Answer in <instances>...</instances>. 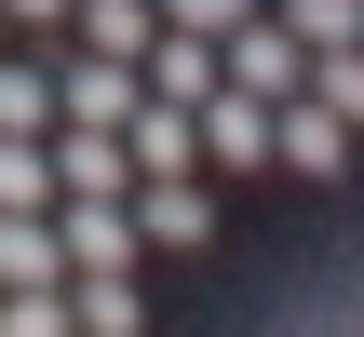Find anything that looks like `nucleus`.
Masks as SVG:
<instances>
[{"label": "nucleus", "instance_id": "f257e3e1", "mask_svg": "<svg viewBox=\"0 0 364 337\" xmlns=\"http://www.w3.org/2000/svg\"><path fill=\"white\" fill-rule=\"evenodd\" d=\"M135 108H149V81H135L122 54H68V41H54V122H81V135H122Z\"/></svg>", "mask_w": 364, "mask_h": 337}, {"label": "nucleus", "instance_id": "f03ea898", "mask_svg": "<svg viewBox=\"0 0 364 337\" xmlns=\"http://www.w3.org/2000/svg\"><path fill=\"white\" fill-rule=\"evenodd\" d=\"M216 81H230V95H257V108H284V95L311 81V54H297V41H284L270 14H243V27L216 41Z\"/></svg>", "mask_w": 364, "mask_h": 337}, {"label": "nucleus", "instance_id": "7ed1b4c3", "mask_svg": "<svg viewBox=\"0 0 364 337\" xmlns=\"http://www.w3.org/2000/svg\"><path fill=\"white\" fill-rule=\"evenodd\" d=\"M122 216H135V243H216V176H135L122 189Z\"/></svg>", "mask_w": 364, "mask_h": 337}, {"label": "nucleus", "instance_id": "20e7f679", "mask_svg": "<svg viewBox=\"0 0 364 337\" xmlns=\"http://www.w3.org/2000/svg\"><path fill=\"white\" fill-rule=\"evenodd\" d=\"M189 149H203V176H257V162H270V108L216 81V95L189 108Z\"/></svg>", "mask_w": 364, "mask_h": 337}, {"label": "nucleus", "instance_id": "39448f33", "mask_svg": "<svg viewBox=\"0 0 364 337\" xmlns=\"http://www.w3.org/2000/svg\"><path fill=\"white\" fill-rule=\"evenodd\" d=\"M41 176H54V203H122V189H135L122 135H81V122H54V135H41Z\"/></svg>", "mask_w": 364, "mask_h": 337}, {"label": "nucleus", "instance_id": "423d86ee", "mask_svg": "<svg viewBox=\"0 0 364 337\" xmlns=\"http://www.w3.org/2000/svg\"><path fill=\"white\" fill-rule=\"evenodd\" d=\"M270 162H284V176H351V122L311 108V95H284V108H270Z\"/></svg>", "mask_w": 364, "mask_h": 337}, {"label": "nucleus", "instance_id": "0eeeda50", "mask_svg": "<svg viewBox=\"0 0 364 337\" xmlns=\"http://www.w3.org/2000/svg\"><path fill=\"white\" fill-rule=\"evenodd\" d=\"M135 81H149L162 108H203V95H216V41H189V27H149V54H135Z\"/></svg>", "mask_w": 364, "mask_h": 337}, {"label": "nucleus", "instance_id": "6e6552de", "mask_svg": "<svg viewBox=\"0 0 364 337\" xmlns=\"http://www.w3.org/2000/svg\"><path fill=\"white\" fill-rule=\"evenodd\" d=\"M54 257L68 270H135V216L122 203H54Z\"/></svg>", "mask_w": 364, "mask_h": 337}, {"label": "nucleus", "instance_id": "1a4fd4ad", "mask_svg": "<svg viewBox=\"0 0 364 337\" xmlns=\"http://www.w3.org/2000/svg\"><path fill=\"white\" fill-rule=\"evenodd\" d=\"M14 284H68V257H54V203H0V297Z\"/></svg>", "mask_w": 364, "mask_h": 337}, {"label": "nucleus", "instance_id": "9d476101", "mask_svg": "<svg viewBox=\"0 0 364 337\" xmlns=\"http://www.w3.org/2000/svg\"><path fill=\"white\" fill-rule=\"evenodd\" d=\"M68 324H81V337H149L135 270H68Z\"/></svg>", "mask_w": 364, "mask_h": 337}, {"label": "nucleus", "instance_id": "9b49d317", "mask_svg": "<svg viewBox=\"0 0 364 337\" xmlns=\"http://www.w3.org/2000/svg\"><path fill=\"white\" fill-rule=\"evenodd\" d=\"M122 162H135V176H203V149H189V108H162V95H149V108L122 122Z\"/></svg>", "mask_w": 364, "mask_h": 337}, {"label": "nucleus", "instance_id": "f8f14e48", "mask_svg": "<svg viewBox=\"0 0 364 337\" xmlns=\"http://www.w3.org/2000/svg\"><path fill=\"white\" fill-rule=\"evenodd\" d=\"M149 27H162L149 0H68V54H122V68H135V54H149Z\"/></svg>", "mask_w": 364, "mask_h": 337}, {"label": "nucleus", "instance_id": "ddd939ff", "mask_svg": "<svg viewBox=\"0 0 364 337\" xmlns=\"http://www.w3.org/2000/svg\"><path fill=\"white\" fill-rule=\"evenodd\" d=\"M0 135H54V41L0 54Z\"/></svg>", "mask_w": 364, "mask_h": 337}, {"label": "nucleus", "instance_id": "4468645a", "mask_svg": "<svg viewBox=\"0 0 364 337\" xmlns=\"http://www.w3.org/2000/svg\"><path fill=\"white\" fill-rule=\"evenodd\" d=\"M270 27H284L297 54H351V41H364V0H284Z\"/></svg>", "mask_w": 364, "mask_h": 337}, {"label": "nucleus", "instance_id": "2eb2a0df", "mask_svg": "<svg viewBox=\"0 0 364 337\" xmlns=\"http://www.w3.org/2000/svg\"><path fill=\"white\" fill-rule=\"evenodd\" d=\"M297 95H311V108H338V122L364 135V41H351V54H311V81H297Z\"/></svg>", "mask_w": 364, "mask_h": 337}, {"label": "nucleus", "instance_id": "dca6fc26", "mask_svg": "<svg viewBox=\"0 0 364 337\" xmlns=\"http://www.w3.org/2000/svg\"><path fill=\"white\" fill-rule=\"evenodd\" d=\"M149 14H162V27H189V41H230L257 0H149Z\"/></svg>", "mask_w": 364, "mask_h": 337}, {"label": "nucleus", "instance_id": "f3484780", "mask_svg": "<svg viewBox=\"0 0 364 337\" xmlns=\"http://www.w3.org/2000/svg\"><path fill=\"white\" fill-rule=\"evenodd\" d=\"M0 27H27V41H68V0H0Z\"/></svg>", "mask_w": 364, "mask_h": 337}, {"label": "nucleus", "instance_id": "a211bd4d", "mask_svg": "<svg viewBox=\"0 0 364 337\" xmlns=\"http://www.w3.org/2000/svg\"><path fill=\"white\" fill-rule=\"evenodd\" d=\"M0 41H14V27H0Z\"/></svg>", "mask_w": 364, "mask_h": 337}, {"label": "nucleus", "instance_id": "6ab92c4d", "mask_svg": "<svg viewBox=\"0 0 364 337\" xmlns=\"http://www.w3.org/2000/svg\"><path fill=\"white\" fill-rule=\"evenodd\" d=\"M68 337H81V324H68Z\"/></svg>", "mask_w": 364, "mask_h": 337}]
</instances>
